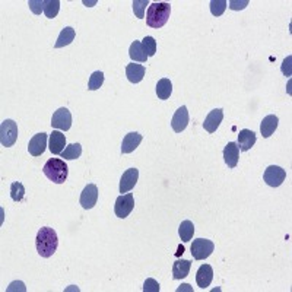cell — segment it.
<instances>
[{"mask_svg": "<svg viewBox=\"0 0 292 292\" xmlns=\"http://www.w3.org/2000/svg\"><path fill=\"white\" fill-rule=\"evenodd\" d=\"M35 244H37V251H38L40 256L44 257V258L51 257L56 253V250H57V233L53 228H50V226L41 228L38 231V234H37Z\"/></svg>", "mask_w": 292, "mask_h": 292, "instance_id": "cell-1", "label": "cell"}, {"mask_svg": "<svg viewBox=\"0 0 292 292\" xmlns=\"http://www.w3.org/2000/svg\"><path fill=\"white\" fill-rule=\"evenodd\" d=\"M170 15H171V5L170 3H167V2L152 3V5H149L148 12H146V23L155 29L163 28L164 25L168 22Z\"/></svg>", "mask_w": 292, "mask_h": 292, "instance_id": "cell-2", "label": "cell"}, {"mask_svg": "<svg viewBox=\"0 0 292 292\" xmlns=\"http://www.w3.org/2000/svg\"><path fill=\"white\" fill-rule=\"evenodd\" d=\"M43 171H44V175L50 181H53L56 184H63L66 181V178H68L69 168H68V164L64 163V159L51 158L46 163Z\"/></svg>", "mask_w": 292, "mask_h": 292, "instance_id": "cell-3", "label": "cell"}, {"mask_svg": "<svg viewBox=\"0 0 292 292\" xmlns=\"http://www.w3.org/2000/svg\"><path fill=\"white\" fill-rule=\"evenodd\" d=\"M18 140V124L8 118L2 123L0 126V142H2V146L5 148H11L16 143Z\"/></svg>", "mask_w": 292, "mask_h": 292, "instance_id": "cell-4", "label": "cell"}, {"mask_svg": "<svg viewBox=\"0 0 292 292\" xmlns=\"http://www.w3.org/2000/svg\"><path fill=\"white\" fill-rule=\"evenodd\" d=\"M135 209V198L132 193L127 194H121L116 199V205H114V213L117 218L124 219L132 213V210Z\"/></svg>", "mask_w": 292, "mask_h": 292, "instance_id": "cell-5", "label": "cell"}, {"mask_svg": "<svg viewBox=\"0 0 292 292\" xmlns=\"http://www.w3.org/2000/svg\"><path fill=\"white\" fill-rule=\"evenodd\" d=\"M215 250V244L206 240V238H198V240H193V244H191V256L194 257L196 260H205L213 253Z\"/></svg>", "mask_w": 292, "mask_h": 292, "instance_id": "cell-6", "label": "cell"}, {"mask_svg": "<svg viewBox=\"0 0 292 292\" xmlns=\"http://www.w3.org/2000/svg\"><path fill=\"white\" fill-rule=\"evenodd\" d=\"M286 178V171L278 167V165H270L265 170V174H263V180L265 183L270 187H279Z\"/></svg>", "mask_w": 292, "mask_h": 292, "instance_id": "cell-7", "label": "cell"}, {"mask_svg": "<svg viewBox=\"0 0 292 292\" xmlns=\"http://www.w3.org/2000/svg\"><path fill=\"white\" fill-rule=\"evenodd\" d=\"M51 127L58 128V130H69L72 127V114L68 108L61 107L51 117Z\"/></svg>", "mask_w": 292, "mask_h": 292, "instance_id": "cell-8", "label": "cell"}, {"mask_svg": "<svg viewBox=\"0 0 292 292\" xmlns=\"http://www.w3.org/2000/svg\"><path fill=\"white\" fill-rule=\"evenodd\" d=\"M98 200V187L95 184H88L81 193L79 203L83 209H92Z\"/></svg>", "mask_w": 292, "mask_h": 292, "instance_id": "cell-9", "label": "cell"}, {"mask_svg": "<svg viewBox=\"0 0 292 292\" xmlns=\"http://www.w3.org/2000/svg\"><path fill=\"white\" fill-rule=\"evenodd\" d=\"M139 178V170L138 168H128L120 178V193H128L133 187L136 186Z\"/></svg>", "mask_w": 292, "mask_h": 292, "instance_id": "cell-10", "label": "cell"}, {"mask_svg": "<svg viewBox=\"0 0 292 292\" xmlns=\"http://www.w3.org/2000/svg\"><path fill=\"white\" fill-rule=\"evenodd\" d=\"M47 139H48V135L41 132V133H37L33 139L29 140L28 143V151L33 156H40L46 152L47 146Z\"/></svg>", "mask_w": 292, "mask_h": 292, "instance_id": "cell-11", "label": "cell"}, {"mask_svg": "<svg viewBox=\"0 0 292 292\" xmlns=\"http://www.w3.org/2000/svg\"><path fill=\"white\" fill-rule=\"evenodd\" d=\"M188 111H187L186 105H181L177 111H175L174 117L171 120V127L174 130L175 133H181L184 128L188 126Z\"/></svg>", "mask_w": 292, "mask_h": 292, "instance_id": "cell-12", "label": "cell"}, {"mask_svg": "<svg viewBox=\"0 0 292 292\" xmlns=\"http://www.w3.org/2000/svg\"><path fill=\"white\" fill-rule=\"evenodd\" d=\"M223 120V110L222 108H215L212 110L208 117L205 118V123H203V127L206 132L209 133H215L216 128L219 127V124L222 123Z\"/></svg>", "mask_w": 292, "mask_h": 292, "instance_id": "cell-13", "label": "cell"}, {"mask_svg": "<svg viewBox=\"0 0 292 292\" xmlns=\"http://www.w3.org/2000/svg\"><path fill=\"white\" fill-rule=\"evenodd\" d=\"M238 158H240L238 143L230 142V143L223 148V159H225V164H226L230 168H235L237 164H238Z\"/></svg>", "mask_w": 292, "mask_h": 292, "instance_id": "cell-14", "label": "cell"}, {"mask_svg": "<svg viewBox=\"0 0 292 292\" xmlns=\"http://www.w3.org/2000/svg\"><path fill=\"white\" fill-rule=\"evenodd\" d=\"M143 139V136L138 133V132H130L124 136L123 143H121V153H132L138 146L140 145V142Z\"/></svg>", "mask_w": 292, "mask_h": 292, "instance_id": "cell-15", "label": "cell"}, {"mask_svg": "<svg viewBox=\"0 0 292 292\" xmlns=\"http://www.w3.org/2000/svg\"><path fill=\"white\" fill-rule=\"evenodd\" d=\"M256 143V133L253 130L244 128L238 133V148L240 151L247 152L250 151Z\"/></svg>", "mask_w": 292, "mask_h": 292, "instance_id": "cell-16", "label": "cell"}, {"mask_svg": "<svg viewBox=\"0 0 292 292\" xmlns=\"http://www.w3.org/2000/svg\"><path fill=\"white\" fill-rule=\"evenodd\" d=\"M213 279V269L209 265H202L199 268L198 273H196V282H198L199 288L205 289L208 288Z\"/></svg>", "mask_w": 292, "mask_h": 292, "instance_id": "cell-17", "label": "cell"}, {"mask_svg": "<svg viewBox=\"0 0 292 292\" xmlns=\"http://www.w3.org/2000/svg\"><path fill=\"white\" fill-rule=\"evenodd\" d=\"M64 145H66V136L58 130H53V133L50 135V143H48L51 153L60 155L64 149Z\"/></svg>", "mask_w": 292, "mask_h": 292, "instance_id": "cell-18", "label": "cell"}, {"mask_svg": "<svg viewBox=\"0 0 292 292\" xmlns=\"http://www.w3.org/2000/svg\"><path fill=\"white\" fill-rule=\"evenodd\" d=\"M278 124H279V118L273 114L270 116H266L263 120H262V124H260V132H262V136L263 138H270L275 130L278 128Z\"/></svg>", "mask_w": 292, "mask_h": 292, "instance_id": "cell-19", "label": "cell"}, {"mask_svg": "<svg viewBox=\"0 0 292 292\" xmlns=\"http://www.w3.org/2000/svg\"><path fill=\"white\" fill-rule=\"evenodd\" d=\"M145 73H146V69L142 64L130 63L126 66V76L132 83H139L145 78Z\"/></svg>", "mask_w": 292, "mask_h": 292, "instance_id": "cell-20", "label": "cell"}, {"mask_svg": "<svg viewBox=\"0 0 292 292\" xmlns=\"http://www.w3.org/2000/svg\"><path fill=\"white\" fill-rule=\"evenodd\" d=\"M190 268H191V262L190 260H177L174 265H173V278L174 279H184L188 272H190Z\"/></svg>", "mask_w": 292, "mask_h": 292, "instance_id": "cell-21", "label": "cell"}, {"mask_svg": "<svg viewBox=\"0 0 292 292\" xmlns=\"http://www.w3.org/2000/svg\"><path fill=\"white\" fill-rule=\"evenodd\" d=\"M128 56L133 61H139V63H145L148 60V54L145 53L140 41H133L132 43L130 50H128Z\"/></svg>", "mask_w": 292, "mask_h": 292, "instance_id": "cell-22", "label": "cell"}, {"mask_svg": "<svg viewBox=\"0 0 292 292\" xmlns=\"http://www.w3.org/2000/svg\"><path fill=\"white\" fill-rule=\"evenodd\" d=\"M75 37H76L75 29H73L72 26H66V28L61 29V33L58 35L57 41H56L54 47H56V48H61V47L69 46V44H72V41L75 40Z\"/></svg>", "mask_w": 292, "mask_h": 292, "instance_id": "cell-23", "label": "cell"}, {"mask_svg": "<svg viewBox=\"0 0 292 292\" xmlns=\"http://www.w3.org/2000/svg\"><path fill=\"white\" fill-rule=\"evenodd\" d=\"M171 92H173V83H171V81L167 79V78L159 79L158 83H156V95H158V98L159 100H168Z\"/></svg>", "mask_w": 292, "mask_h": 292, "instance_id": "cell-24", "label": "cell"}, {"mask_svg": "<svg viewBox=\"0 0 292 292\" xmlns=\"http://www.w3.org/2000/svg\"><path fill=\"white\" fill-rule=\"evenodd\" d=\"M194 234V225L191 221H183L178 226V235L183 243H188L193 238Z\"/></svg>", "mask_w": 292, "mask_h": 292, "instance_id": "cell-25", "label": "cell"}, {"mask_svg": "<svg viewBox=\"0 0 292 292\" xmlns=\"http://www.w3.org/2000/svg\"><path fill=\"white\" fill-rule=\"evenodd\" d=\"M82 153V146L81 143H70L64 148V151L61 152V158L64 159H78Z\"/></svg>", "mask_w": 292, "mask_h": 292, "instance_id": "cell-26", "label": "cell"}, {"mask_svg": "<svg viewBox=\"0 0 292 292\" xmlns=\"http://www.w3.org/2000/svg\"><path fill=\"white\" fill-rule=\"evenodd\" d=\"M103 83H104V73L96 70L91 75V78L88 81V89L89 91H96V89H100L103 86Z\"/></svg>", "mask_w": 292, "mask_h": 292, "instance_id": "cell-27", "label": "cell"}, {"mask_svg": "<svg viewBox=\"0 0 292 292\" xmlns=\"http://www.w3.org/2000/svg\"><path fill=\"white\" fill-rule=\"evenodd\" d=\"M60 11V2L58 0H46L44 3V13L48 19H54Z\"/></svg>", "mask_w": 292, "mask_h": 292, "instance_id": "cell-28", "label": "cell"}, {"mask_svg": "<svg viewBox=\"0 0 292 292\" xmlns=\"http://www.w3.org/2000/svg\"><path fill=\"white\" fill-rule=\"evenodd\" d=\"M25 196V187L22 183L15 181L11 184V198L13 202H21Z\"/></svg>", "mask_w": 292, "mask_h": 292, "instance_id": "cell-29", "label": "cell"}, {"mask_svg": "<svg viewBox=\"0 0 292 292\" xmlns=\"http://www.w3.org/2000/svg\"><path fill=\"white\" fill-rule=\"evenodd\" d=\"M142 47H143L145 53L148 54V57L155 56V53H156V41H155L153 37H151V35L145 37V38L142 40Z\"/></svg>", "mask_w": 292, "mask_h": 292, "instance_id": "cell-30", "label": "cell"}, {"mask_svg": "<svg viewBox=\"0 0 292 292\" xmlns=\"http://www.w3.org/2000/svg\"><path fill=\"white\" fill-rule=\"evenodd\" d=\"M133 12L136 15L138 19H143L145 18V11H146V6L149 5L148 0H133Z\"/></svg>", "mask_w": 292, "mask_h": 292, "instance_id": "cell-31", "label": "cell"}, {"mask_svg": "<svg viewBox=\"0 0 292 292\" xmlns=\"http://www.w3.org/2000/svg\"><path fill=\"white\" fill-rule=\"evenodd\" d=\"M228 2L226 0H212L210 2V12L213 16H221L222 13L226 9Z\"/></svg>", "mask_w": 292, "mask_h": 292, "instance_id": "cell-32", "label": "cell"}, {"mask_svg": "<svg viewBox=\"0 0 292 292\" xmlns=\"http://www.w3.org/2000/svg\"><path fill=\"white\" fill-rule=\"evenodd\" d=\"M44 3H46V0H29V2H28V6H29V9L33 11V13L40 15L41 12L44 11Z\"/></svg>", "mask_w": 292, "mask_h": 292, "instance_id": "cell-33", "label": "cell"}, {"mask_svg": "<svg viewBox=\"0 0 292 292\" xmlns=\"http://www.w3.org/2000/svg\"><path fill=\"white\" fill-rule=\"evenodd\" d=\"M159 289H161L159 283L152 278L146 279L143 283V292H159Z\"/></svg>", "mask_w": 292, "mask_h": 292, "instance_id": "cell-34", "label": "cell"}, {"mask_svg": "<svg viewBox=\"0 0 292 292\" xmlns=\"http://www.w3.org/2000/svg\"><path fill=\"white\" fill-rule=\"evenodd\" d=\"M245 6H248V0H243V2L231 0L230 2V9H233V11H241V9H244Z\"/></svg>", "mask_w": 292, "mask_h": 292, "instance_id": "cell-35", "label": "cell"}, {"mask_svg": "<svg viewBox=\"0 0 292 292\" xmlns=\"http://www.w3.org/2000/svg\"><path fill=\"white\" fill-rule=\"evenodd\" d=\"M291 61L292 56H288V57L283 60V63H282V73H283L285 76H291Z\"/></svg>", "mask_w": 292, "mask_h": 292, "instance_id": "cell-36", "label": "cell"}, {"mask_svg": "<svg viewBox=\"0 0 292 292\" xmlns=\"http://www.w3.org/2000/svg\"><path fill=\"white\" fill-rule=\"evenodd\" d=\"M188 286H190V285H187V283H184V285H181V286H180V288L177 289V292H181V291H193V289H191V288H188Z\"/></svg>", "mask_w": 292, "mask_h": 292, "instance_id": "cell-37", "label": "cell"}]
</instances>
